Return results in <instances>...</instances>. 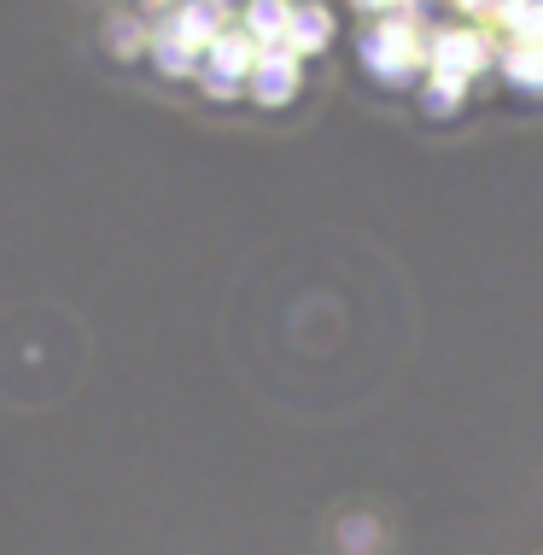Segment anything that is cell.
Wrapping results in <instances>:
<instances>
[{
	"label": "cell",
	"mask_w": 543,
	"mask_h": 555,
	"mask_svg": "<svg viewBox=\"0 0 543 555\" xmlns=\"http://www.w3.org/2000/svg\"><path fill=\"white\" fill-rule=\"evenodd\" d=\"M286 29H293V7H286V0H251L246 36L258 41V48H286Z\"/></svg>",
	"instance_id": "cell-4"
},
{
	"label": "cell",
	"mask_w": 543,
	"mask_h": 555,
	"mask_svg": "<svg viewBox=\"0 0 543 555\" xmlns=\"http://www.w3.org/2000/svg\"><path fill=\"white\" fill-rule=\"evenodd\" d=\"M258 41L246 36V29H229V36H217L205 48L199 59V82H205V94H217V100H229L240 94V82H251V65H258Z\"/></svg>",
	"instance_id": "cell-1"
},
{
	"label": "cell",
	"mask_w": 543,
	"mask_h": 555,
	"mask_svg": "<svg viewBox=\"0 0 543 555\" xmlns=\"http://www.w3.org/2000/svg\"><path fill=\"white\" fill-rule=\"evenodd\" d=\"M146 53H153L158 70H170V77H199V53L176 36V24H158L153 41H146Z\"/></svg>",
	"instance_id": "cell-5"
},
{
	"label": "cell",
	"mask_w": 543,
	"mask_h": 555,
	"mask_svg": "<svg viewBox=\"0 0 543 555\" xmlns=\"http://www.w3.org/2000/svg\"><path fill=\"white\" fill-rule=\"evenodd\" d=\"M170 24H176V36L199 53L217 36H229V0H176Z\"/></svg>",
	"instance_id": "cell-2"
},
{
	"label": "cell",
	"mask_w": 543,
	"mask_h": 555,
	"mask_svg": "<svg viewBox=\"0 0 543 555\" xmlns=\"http://www.w3.org/2000/svg\"><path fill=\"white\" fill-rule=\"evenodd\" d=\"M141 41H153V36H146L134 18H112V53H134Z\"/></svg>",
	"instance_id": "cell-7"
},
{
	"label": "cell",
	"mask_w": 543,
	"mask_h": 555,
	"mask_svg": "<svg viewBox=\"0 0 543 555\" xmlns=\"http://www.w3.org/2000/svg\"><path fill=\"white\" fill-rule=\"evenodd\" d=\"M251 94L263 106H286L298 94V53L293 48H263L258 65H251Z\"/></svg>",
	"instance_id": "cell-3"
},
{
	"label": "cell",
	"mask_w": 543,
	"mask_h": 555,
	"mask_svg": "<svg viewBox=\"0 0 543 555\" xmlns=\"http://www.w3.org/2000/svg\"><path fill=\"white\" fill-rule=\"evenodd\" d=\"M146 7H170V0H146Z\"/></svg>",
	"instance_id": "cell-8"
},
{
	"label": "cell",
	"mask_w": 543,
	"mask_h": 555,
	"mask_svg": "<svg viewBox=\"0 0 543 555\" xmlns=\"http://www.w3.org/2000/svg\"><path fill=\"white\" fill-rule=\"evenodd\" d=\"M327 36H334V18H327V7H293L286 48H293V53H322Z\"/></svg>",
	"instance_id": "cell-6"
}]
</instances>
